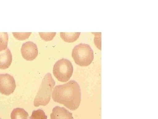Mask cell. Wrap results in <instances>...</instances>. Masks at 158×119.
Segmentation results:
<instances>
[{
	"label": "cell",
	"mask_w": 158,
	"mask_h": 119,
	"mask_svg": "<svg viewBox=\"0 0 158 119\" xmlns=\"http://www.w3.org/2000/svg\"><path fill=\"white\" fill-rule=\"evenodd\" d=\"M80 32H73V33H65L61 32L60 36L63 41L66 42L72 43L77 41L79 38Z\"/></svg>",
	"instance_id": "9"
},
{
	"label": "cell",
	"mask_w": 158,
	"mask_h": 119,
	"mask_svg": "<svg viewBox=\"0 0 158 119\" xmlns=\"http://www.w3.org/2000/svg\"><path fill=\"white\" fill-rule=\"evenodd\" d=\"M52 97L54 102L62 104L70 110H75L81 104V88L76 81L71 80L63 85L55 86Z\"/></svg>",
	"instance_id": "1"
},
{
	"label": "cell",
	"mask_w": 158,
	"mask_h": 119,
	"mask_svg": "<svg viewBox=\"0 0 158 119\" xmlns=\"http://www.w3.org/2000/svg\"><path fill=\"white\" fill-rule=\"evenodd\" d=\"M30 119H47V117L43 110L38 109L33 112Z\"/></svg>",
	"instance_id": "12"
},
{
	"label": "cell",
	"mask_w": 158,
	"mask_h": 119,
	"mask_svg": "<svg viewBox=\"0 0 158 119\" xmlns=\"http://www.w3.org/2000/svg\"><path fill=\"white\" fill-rule=\"evenodd\" d=\"M0 119H1V118H0Z\"/></svg>",
	"instance_id": "15"
},
{
	"label": "cell",
	"mask_w": 158,
	"mask_h": 119,
	"mask_svg": "<svg viewBox=\"0 0 158 119\" xmlns=\"http://www.w3.org/2000/svg\"><path fill=\"white\" fill-rule=\"evenodd\" d=\"M12 57L11 51L8 48L0 52V69L9 68L12 63Z\"/></svg>",
	"instance_id": "8"
},
{
	"label": "cell",
	"mask_w": 158,
	"mask_h": 119,
	"mask_svg": "<svg viewBox=\"0 0 158 119\" xmlns=\"http://www.w3.org/2000/svg\"><path fill=\"white\" fill-rule=\"evenodd\" d=\"M51 119H73L72 113L63 107L56 106L51 114Z\"/></svg>",
	"instance_id": "7"
},
{
	"label": "cell",
	"mask_w": 158,
	"mask_h": 119,
	"mask_svg": "<svg viewBox=\"0 0 158 119\" xmlns=\"http://www.w3.org/2000/svg\"><path fill=\"white\" fill-rule=\"evenodd\" d=\"M56 84L51 74H47L43 79L37 95L34 100L35 107L46 106L51 100L52 89Z\"/></svg>",
	"instance_id": "2"
},
{
	"label": "cell",
	"mask_w": 158,
	"mask_h": 119,
	"mask_svg": "<svg viewBox=\"0 0 158 119\" xmlns=\"http://www.w3.org/2000/svg\"><path fill=\"white\" fill-rule=\"evenodd\" d=\"M72 56L77 65L87 66L93 61L94 52L89 45L79 44L73 50Z\"/></svg>",
	"instance_id": "3"
},
{
	"label": "cell",
	"mask_w": 158,
	"mask_h": 119,
	"mask_svg": "<svg viewBox=\"0 0 158 119\" xmlns=\"http://www.w3.org/2000/svg\"><path fill=\"white\" fill-rule=\"evenodd\" d=\"M29 114L22 108H15L11 114V119H28Z\"/></svg>",
	"instance_id": "10"
},
{
	"label": "cell",
	"mask_w": 158,
	"mask_h": 119,
	"mask_svg": "<svg viewBox=\"0 0 158 119\" xmlns=\"http://www.w3.org/2000/svg\"><path fill=\"white\" fill-rule=\"evenodd\" d=\"M73 68L72 64L66 59L58 60L54 66L53 73L59 81L66 82L70 79L73 73Z\"/></svg>",
	"instance_id": "4"
},
{
	"label": "cell",
	"mask_w": 158,
	"mask_h": 119,
	"mask_svg": "<svg viewBox=\"0 0 158 119\" xmlns=\"http://www.w3.org/2000/svg\"><path fill=\"white\" fill-rule=\"evenodd\" d=\"M16 88L15 80L8 74H0V93L9 95L14 92Z\"/></svg>",
	"instance_id": "5"
},
{
	"label": "cell",
	"mask_w": 158,
	"mask_h": 119,
	"mask_svg": "<svg viewBox=\"0 0 158 119\" xmlns=\"http://www.w3.org/2000/svg\"><path fill=\"white\" fill-rule=\"evenodd\" d=\"M13 35L16 39L19 40H24L28 38L29 36L31 35V32H27V33H12Z\"/></svg>",
	"instance_id": "13"
},
{
	"label": "cell",
	"mask_w": 158,
	"mask_h": 119,
	"mask_svg": "<svg viewBox=\"0 0 158 119\" xmlns=\"http://www.w3.org/2000/svg\"><path fill=\"white\" fill-rule=\"evenodd\" d=\"M21 52L24 59L28 61L34 60L38 54L37 46L31 41L27 42L23 44L21 49Z\"/></svg>",
	"instance_id": "6"
},
{
	"label": "cell",
	"mask_w": 158,
	"mask_h": 119,
	"mask_svg": "<svg viewBox=\"0 0 158 119\" xmlns=\"http://www.w3.org/2000/svg\"><path fill=\"white\" fill-rule=\"evenodd\" d=\"M40 35L42 39L44 40L45 41H49L52 40L54 37L56 36V33H41L40 32Z\"/></svg>",
	"instance_id": "14"
},
{
	"label": "cell",
	"mask_w": 158,
	"mask_h": 119,
	"mask_svg": "<svg viewBox=\"0 0 158 119\" xmlns=\"http://www.w3.org/2000/svg\"><path fill=\"white\" fill-rule=\"evenodd\" d=\"M9 36L7 32H0V52L7 49Z\"/></svg>",
	"instance_id": "11"
}]
</instances>
